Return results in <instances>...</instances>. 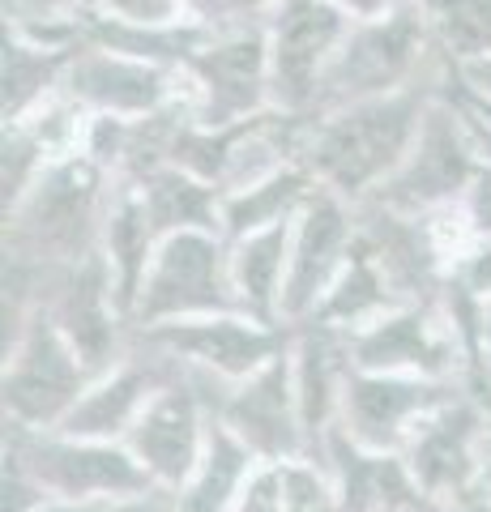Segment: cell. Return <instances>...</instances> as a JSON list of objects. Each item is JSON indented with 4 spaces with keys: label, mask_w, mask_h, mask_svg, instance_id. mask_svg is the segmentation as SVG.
Masks as SVG:
<instances>
[{
    "label": "cell",
    "mask_w": 491,
    "mask_h": 512,
    "mask_svg": "<svg viewBox=\"0 0 491 512\" xmlns=\"http://www.w3.org/2000/svg\"><path fill=\"white\" fill-rule=\"evenodd\" d=\"M103 512H184L180 508V491L176 487H146L137 495H124V500L103 504Z\"/></svg>",
    "instance_id": "cell-40"
},
{
    "label": "cell",
    "mask_w": 491,
    "mask_h": 512,
    "mask_svg": "<svg viewBox=\"0 0 491 512\" xmlns=\"http://www.w3.org/2000/svg\"><path fill=\"white\" fill-rule=\"evenodd\" d=\"M5 453L22 457L26 470L39 478L52 500L112 504L154 487V478L129 453L124 440H86V436H65L56 427L35 431L5 423Z\"/></svg>",
    "instance_id": "cell-5"
},
{
    "label": "cell",
    "mask_w": 491,
    "mask_h": 512,
    "mask_svg": "<svg viewBox=\"0 0 491 512\" xmlns=\"http://www.w3.org/2000/svg\"><path fill=\"white\" fill-rule=\"evenodd\" d=\"M0 512H35V508H43L52 495L43 491V483L35 474L26 470V461L22 457H13V453H5V478H0Z\"/></svg>",
    "instance_id": "cell-38"
},
{
    "label": "cell",
    "mask_w": 491,
    "mask_h": 512,
    "mask_svg": "<svg viewBox=\"0 0 491 512\" xmlns=\"http://www.w3.org/2000/svg\"><path fill=\"white\" fill-rule=\"evenodd\" d=\"M141 205L154 222L158 239L180 231H218L223 235V192L214 184L197 180L180 167H158L150 175L133 180Z\"/></svg>",
    "instance_id": "cell-26"
},
{
    "label": "cell",
    "mask_w": 491,
    "mask_h": 512,
    "mask_svg": "<svg viewBox=\"0 0 491 512\" xmlns=\"http://www.w3.org/2000/svg\"><path fill=\"white\" fill-rule=\"evenodd\" d=\"M231 512H287V461H257Z\"/></svg>",
    "instance_id": "cell-35"
},
{
    "label": "cell",
    "mask_w": 491,
    "mask_h": 512,
    "mask_svg": "<svg viewBox=\"0 0 491 512\" xmlns=\"http://www.w3.org/2000/svg\"><path fill=\"white\" fill-rule=\"evenodd\" d=\"M205 35H210V30L197 26V22H176V26H129V22L103 18V13H90V22H86V39H90V43H103V47H112V52L150 60V64H163V69H171V73L184 69L188 56L197 52Z\"/></svg>",
    "instance_id": "cell-30"
},
{
    "label": "cell",
    "mask_w": 491,
    "mask_h": 512,
    "mask_svg": "<svg viewBox=\"0 0 491 512\" xmlns=\"http://www.w3.org/2000/svg\"><path fill=\"white\" fill-rule=\"evenodd\" d=\"M351 22L355 18H346L334 0H278L265 18L269 86L278 111L312 116Z\"/></svg>",
    "instance_id": "cell-9"
},
{
    "label": "cell",
    "mask_w": 491,
    "mask_h": 512,
    "mask_svg": "<svg viewBox=\"0 0 491 512\" xmlns=\"http://www.w3.org/2000/svg\"><path fill=\"white\" fill-rule=\"evenodd\" d=\"M440 86L445 82L321 111V116L308 120L299 163L316 175V184L334 188L338 197L355 205L372 201L393 180V171L406 163Z\"/></svg>",
    "instance_id": "cell-2"
},
{
    "label": "cell",
    "mask_w": 491,
    "mask_h": 512,
    "mask_svg": "<svg viewBox=\"0 0 491 512\" xmlns=\"http://www.w3.org/2000/svg\"><path fill=\"white\" fill-rule=\"evenodd\" d=\"M312 461L334 478L338 512H445L427 500V491L410 474L402 453L363 448L342 423L329 427Z\"/></svg>",
    "instance_id": "cell-19"
},
{
    "label": "cell",
    "mask_w": 491,
    "mask_h": 512,
    "mask_svg": "<svg viewBox=\"0 0 491 512\" xmlns=\"http://www.w3.org/2000/svg\"><path fill=\"white\" fill-rule=\"evenodd\" d=\"M316 188L321 184H316V175L304 163H287L261 184L227 192L223 197V235L244 239L252 231H269V227H282V222H295Z\"/></svg>",
    "instance_id": "cell-27"
},
{
    "label": "cell",
    "mask_w": 491,
    "mask_h": 512,
    "mask_svg": "<svg viewBox=\"0 0 491 512\" xmlns=\"http://www.w3.org/2000/svg\"><path fill=\"white\" fill-rule=\"evenodd\" d=\"M457 73V82H462L466 90L474 94H483V99H491V52L479 56V60H470L466 69H453Z\"/></svg>",
    "instance_id": "cell-41"
},
{
    "label": "cell",
    "mask_w": 491,
    "mask_h": 512,
    "mask_svg": "<svg viewBox=\"0 0 491 512\" xmlns=\"http://www.w3.org/2000/svg\"><path fill=\"white\" fill-rule=\"evenodd\" d=\"M43 312L52 316V325L82 355L90 376L112 372L133 346V320L120 308L116 278H112V265H107L103 248L52 278Z\"/></svg>",
    "instance_id": "cell-11"
},
{
    "label": "cell",
    "mask_w": 491,
    "mask_h": 512,
    "mask_svg": "<svg viewBox=\"0 0 491 512\" xmlns=\"http://www.w3.org/2000/svg\"><path fill=\"white\" fill-rule=\"evenodd\" d=\"M393 308H402L398 295H393V286L385 282V274H380V265L359 248V239H355L351 261H346V269L334 278V286L325 291V299L316 303L312 316L325 320V325H338V329L355 333V329L372 325V320H380Z\"/></svg>",
    "instance_id": "cell-29"
},
{
    "label": "cell",
    "mask_w": 491,
    "mask_h": 512,
    "mask_svg": "<svg viewBox=\"0 0 491 512\" xmlns=\"http://www.w3.org/2000/svg\"><path fill=\"white\" fill-rule=\"evenodd\" d=\"M449 69L491 52V0H415Z\"/></svg>",
    "instance_id": "cell-31"
},
{
    "label": "cell",
    "mask_w": 491,
    "mask_h": 512,
    "mask_svg": "<svg viewBox=\"0 0 491 512\" xmlns=\"http://www.w3.org/2000/svg\"><path fill=\"white\" fill-rule=\"evenodd\" d=\"M73 52L77 47H47L5 26V56H0V111H5V124L26 120L47 99H56L60 86H65Z\"/></svg>",
    "instance_id": "cell-24"
},
{
    "label": "cell",
    "mask_w": 491,
    "mask_h": 512,
    "mask_svg": "<svg viewBox=\"0 0 491 512\" xmlns=\"http://www.w3.org/2000/svg\"><path fill=\"white\" fill-rule=\"evenodd\" d=\"M60 94L82 107L86 116L141 120L150 111L167 107L171 99H180V73L86 39V43H77Z\"/></svg>",
    "instance_id": "cell-15"
},
{
    "label": "cell",
    "mask_w": 491,
    "mask_h": 512,
    "mask_svg": "<svg viewBox=\"0 0 491 512\" xmlns=\"http://www.w3.org/2000/svg\"><path fill=\"white\" fill-rule=\"evenodd\" d=\"M449 73L453 69L436 52L432 30H427L419 5L415 0H402L398 9L380 13V18L351 22L334 64H329V77L321 86V99H316L312 116L334 111V107H351L363 99H385V94H398V90L436 86Z\"/></svg>",
    "instance_id": "cell-3"
},
{
    "label": "cell",
    "mask_w": 491,
    "mask_h": 512,
    "mask_svg": "<svg viewBox=\"0 0 491 512\" xmlns=\"http://www.w3.org/2000/svg\"><path fill=\"white\" fill-rule=\"evenodd\" d=\"M137 342H146L180 363H197L227 380H244L257 367H265L278 350H287L291 325H261L244 312H218V316H188L163 320L150 329H133Z\"/></svg>",
    "instance_id": "cell-14"
},
{
    "label": "cell",
    "mask_w": 491,
    "mask_h": 512,
    "mask_svg": "<svg viewBox=\"0 0 491 512\" xmlns=\"http://www.w3.org/2000/svg\"><path fill=\"white\" fill-rule=\"evenodd\" d=\"M218 423H227L257 461H299L304 457V419H299V397L291 376V342L278 350L265 367L235 380Z\"/></svg>",
    "instance_id": "cell-18"
},
{
    "label": "cell",
    "mask_w": 491,
    "mask_h": 512,
    "mask_svg": "<svg viewBox=\"0 0 491 512\" xmlns=\"http://www.w3.org/2000/svg\"><path fill=\"white\" fill-rule=\"evenodd\" d=\"M483 167H487V150L479 133H474L470 120L440 90L432 107H427L423 128L406 154V163L393 171V180L372 201L389 205V210H402V214H419V218L453 214L466 201V192L479 180Z\"/></svg>",
    "instance_id": "cell-4"
},
{
    "label": "cell",
    "mask_w": 491,
    "mask_h": 512,
    "mask_svg": "<svg viewBox=\"0 0 491 512\" xmlns=\"http://www.w3.org/2000/svg\"><path fill=\"white\" fill-rule=\"evenodd\" d=\"M445 99L462 111V116L470 120V128L479 133V141H483V150H487V158H491V99H483V94H474V90H466L462 82H457V73H449L445 77Z\"/></svg>",
    "instance_id": "cell-39"
},
{
    "label": "cell",
    "mask_w": 491,
    "mask_h": 512,
    "mask_svg": "<svg viewBox=\"0 0 491 512\" xmlns=\"http://www.w3.org/2000/svg\"><path fill=\"white\" fill-rule=\"evenodd\" d=\"M52 163H56V154L47 150V141L35 133V128L26 120H9L5 137H0V188H5V210H13Z\"/></svg>",
    "instance_id": "cell-33"
},
{
    "label": "cell",
    "mask_w": 491,
    "mask_h": 512,
    "mask_svg": "<svg viewBox=\"0 0 491 512\" xmlns=\"http://www.w3.org/2000/svg\"><path fill=\"white\" fill-rule=\"evenodd\" d=\"M457 380H436V376H406V372H351L342 389V414L338 423L351 431L363 448L376 453H402L427 410H436L445 397H453Z\"/></svg>",
    "instance_id": "cell-17"
},
{
    "label": "cell",
    "mask_w": 491,
    "mask_h": 512,
    "mask_svg": "<svg viewBox=\"0 0 491 512\" xmlns=\"http://www.w3.org/2000/svg\"><path fill=\"white\" fill-rule=\"evenodd\" d=\"M487 457H491V431H487Z\"/></svg>",
    "instance_id": "cell-47"
},
{
    "label": "cell",
    "mask_w": 491,
    "mask_h": 512,
    "mask_svg": "<svg viewBox=\"0 0 491 512\" xmlns=\"http://www.w3.org/2000/svg\"><path fill=\"white\" fill-rule=\"evenodd\" d=\"M180 90L193 116L210 128H231L274 107L265 26L210 30L180 69Z\"/></svg>",
    "instance_id": "cell-8"
},
{
    "label": "cell",
    "mask_w": 491,
    "mask_h": 512,
    "mask_svg": "<svg viewBox=\"0 0 491 512\" xmlns=\"http://www.w3.org/2000/svg\"><path fill=\"white\" fill-rule=\"evenodd\" d=\"M35 512H103V504H82V500H47Z\"/></svg>",
    "instance_id": "cell-44"
},
{
    "label": "cell",
    "mask_w": 491,
    "mask_h": 512,
    "mask_svg": "<svg viewBox=\"0 0 491 512\" xmlns=\"http://www.w3.org/2000/svg\"><path fill=\"white\" fill-rule=\"evenodd\" d=\"M487 372H491V359H487Z\"/></svg>",
    "instance_id": "cell-48"
},
{
    "label": "cell",
    "mask_w": 491,
    "mask_h": 512,
    "mask_svg": "<svg viewBox=\"0 0 491 512\" xmlns=\"http://www.w3.org/2000/svg\"><path fill=\"white\" fill-rule=\"evenodd\" d=\"M205 436H210V410L201 406V397L180 376H171L146 402V410L137 414L124 444L158 487L180 491L205 453Z\"/></svg>",
    "instance_id": "cell-20"
},
{
    "label": "cell",
    "mask_w": 491,
    "mask_h": 512,
    "mask_svg": "<svg viewBox=\"0 0 491 512\" xmlns=\"http://www.w3.org/2000/svg\"><path fill=\"white\" fill-rule=\"evenodd\" d=\"M334 5L346 13V18H380V13H389V9H398L402 0H334Z\"/></svg>",
    "instance_id": "cell-42"
},
{
    "label": "cell",
    "mask_w": 491,
    "mask_h": 512,
    "mask_svg": "<svg viewBox=\"0 0 491 512\" xmlns=\"http://www.w3.org/2000/svg\"><path fill=\"white\" fill-rule=\"evenodd\" d=\"M355 210H359V248L380 265L398 303H436L440 286H445L453 269V252L445 244V231H440L445 214L419 218L376 201H363Z\"/></svg>",
    "instance_id": "cell-12"
},
{
    "label": "cell",
    "mask_w": 491,
    "mask_h": 512,
    "mask_svg": "<svg viewBox=\"0 0 491 512\" xmlns=\"http://www.w3.org/2000/svg\"><path fill=\"white\" fill-rule=\"evenodd\" d=\"M171 376H176V363H171L163 350L133 338L129 355H124L112 372L90 380L82 402L65 414V423L56 431H65V436H86V440H124L129 427L137 423V414L146 410V402Z\"/></svg>",
    "instance_id": "cell-22"
},
{
    "label": "cell",
    "mask_w": 491,
    "mask_h": 512,
    "mask_svg": "<svg viewBox=\"0 0 491 512\" xmlns=\"http://www.w3.org/2000/svg\"><path fill=\"white\" fill-rule=\"evenodd\" d=\"M483 342H487V355H491V295L483 299Z\"/></svg>",
    "instance_id": "cell-46"
},
{
    "label": "cell",
    "mask_w": 491,
    "mask_h": 512,
    "mask_svg": "<svg viewBox=\"0 0 491 512\" xmlns=\"http://www.w3.org/2000/svg\"><path fill=\"white\" fill-rule=\"evenodd\" d=\"M287 512H338V487L316 461H287Z\"/></svg>",
    "instance_id": "cell-34"
},
{
    "label": "cell",
    "mask_w": 491,
    "mask_h": 512,
    "mask_svg": "<svg viewBox=\"0 0 491 512\" xmlns=\"http://www.w3.org/2000/svg\"><path fill=\"white\" fill-rule=\"evenodd\" d=\"M99 13L129 26H176L193 22L188 0H99Z\"/></svg>",
    "instance_id": "cell-37"
},
{
    "label": "cell",
    "mask_w": 491,
    "mask_h": 512,
    "mask_svg": "<svg viewBox=\"0 0 491 512\" xmlns=\"http://www.w3.org/2000/svg\"><path fill=\"white\" fill-rule=\"evenodd\" d=\"M474 487H479V491L487 495V500H491V457L483 461V470H479V478H474Z\"/></svg>",
    "instance_id": "cell-45"
},
{
    "label": "cell",
    "mask_w": 491,
    "mask_h": 512,
    "mask_svg": "<svg viewBox=\"0 0 491 512\" xmlns=\"http://www.w3.org/2000/svg\"><path fill=\"white\" fill-rule=\"evenodd\" d=\"M359 239V210L355 201L338 197L334 188H316L308 205L291 222V265L287 291H282V320L295 325L316 312V303L346 269Z\"/></svg>",
    "instance_id": "cell-13"
},
{
    "label": "cell",
    "mask_w": 491,
    "mask_h": 512,
    "mask_svg": "<svg viewBox=\"0 0 491 512\" xmlns=\"http://www.w3.org/2000/svg\"><path fill=\"white\" fill-rule=\"evenodd\" d=\"M90 367L69 346V338L52 325L43 308L30 316L22 338L5 350V376H0V406L5 423L52 431L90 389Z\"/></svg>",
    "instance_id": "cell-7"
},
{
    "label": "cell",
    "mask_w": 491,
    "mask_h": 512,
    "mask_svg": "<svg viewBox=\"0 0 491 512\" xmlns=\"http://www.w3.org/2000/svg\"><path fill=\"white\" fill-rule=\"evenodd\" d=\"M355 372L351 359V329L325 325L316 316H304L291 325V376L299 397V419H304V457L312 461L329 427L342 414V389Z\"/></svg>",
    "instance_id": "cell-21"
},
{
    "label": "cell",
    "mask_w": 491,
    "mask_h": 512,
    "mask_svg": "<svg viewBox=\"0 0 491 512\" xmlns=\"http://www.w3.org/2000/svg\"><path fill=\"white\" fill-rule=\"evenodd\" d=\"M351 359L359 372H406V376H462V346L449 333L436 303H402L372 325L351 333Z\"/></svg>",
    "instance_id": "cell-16"
},
{
    "label": "cell",
    "mask_w": 491,
    "mask_h": 512,
    "mask_svg": "<svg viewBox=\"0 0 491 512\" xmlns=\"http://www.w3.org/2000/svg\"><path fill=\"white\" fill-rule=\"evenodd\" d=\"M231 244V286L240 295V312L261 325H287L282 320V291H287L291 265V222L269 231H252Z\"/></svg>",
    "instance_id": "cell-23"
},
{
    "label": "cell",
    "mask_w": 491,
    "mask_h": 512,
    "mask_svg": "<svg viewBox=\"0 0 491 512\" xmlns=\"http://www.w3.org/2000/svg\"><path fill=\"white\" fill-rule=\"evenodd\" d=\"M188 9H193V22L205 30H244L265 26L278 0H188Z\"/></svg>",
    "instance_id": "cell-36"
},
{
    "label": "cell",
    "mask_w": 491,
    "mask_h": 512,
    "mask_svg": "<svg viewBox=\"0 0 491 512\" xmlns=\"http://www.w3.org/2000/svg\"><path fill=\"white\" fill-rule=\"evenodd\" d=\"M99 0H5V26L47 47L86 43V22Z\"/></svg>",
    "instance_id": "cell-32"
},
{
    "label": "cell",
    "mask_w": 491,
    "mask_h": 512,
    "mask_svg": "<svg viewBox=\"0 0 491 512\" xmlns=\"http://www.w3.org/2000/svg\"><path fill=\"white\" fill-rule=\"evenodd\" d=\"M240 312V295L231 286V244L218 231H180L158 244L146 269V282L133 303V329H150L163 320Z\"/></svg>",
    "instance_id": "cell-6"
},
{
    "label": "cell",
    "mask_w": 491,
    "mask_h": 512,
    "mask_svg": "<svg viewBox=\"0 0 491 512\" xmlns=\"http://www.w3.org/2000/svg\"><path fill=\"white\" fill-rule=\"evenodd\" d=\"M487 431L491 410L470 389H462V380H457L453 397H445L436 410H427L410 427L402 457L410 474L419 478V487L427 491V500L449 508L457 495L474 487V478L487 461Z\"/></svg>",
    "instance_id": "cell-10"
},
{
    "label": "cell",
    "mask_w": 491,
    "mask_h": 512,
    "mask_svg": "<svg viewBox=\"0 0 491 512\" xmlns=\"http://www.w3.org/2000/svg\"><path fill=\"white\" fill-rule=\"evenodd\" d=\"M257 466L252 448L235 436L227 423L210 419V436H205V453L197 461L193 478L180 487V508L184 512H231L235 495H240L244 478Z\"/></svg>",
    "instance_id": "cell-28"
},
{
    "label": "cell",
    "mask_w": 491,
    "mask_h": 512,
    "mask_svg": "<svg viewBox=\"0 0 491 512\" xmlns=\"http://www.w3.org/2000/svg\"><path fill=\"white\" fill-rule=\"evenodd\" d=\"M445 512H491V500L479 491V487H470V491H462L457 500L445 508Z\"/></svg>",
    "instance_id": "cell-43"
},
{
    "label": "cell",
    "mask_w": 491,
    "mask_h": 512,
    "mask_svg": "<svg viewBox=\"0 0 491 512\" xmlns=\"http://www.w3.org/2000/svg\"><path fill=\"white\" fill-rule=\"evenodd\" d=\"M116 180L82 150L60 154L35 188L5 210V350L43 308L47 286L103 248Z\"/></svg>",
    "instance_id": "cell-1"
},
{
    "label": "cell",
    "mask_w": 491,
    "mask_h": 512,
    "mask_svg": "<svg viewBox=\"0 0 491 512\" xmlns=\"http://www.w3.org/2000/svg\"><path fill=\"white\" fill-rule=\"evenodd\" d=\"M158 244H163V239H158L137 188L116 180L112 205H107V222H103V256H107V265H112L124 316H133L137 291H141V282H146V269L154 261Z\"/></svg>",
    "instance_id": "cell-25"
}]
</instances>
